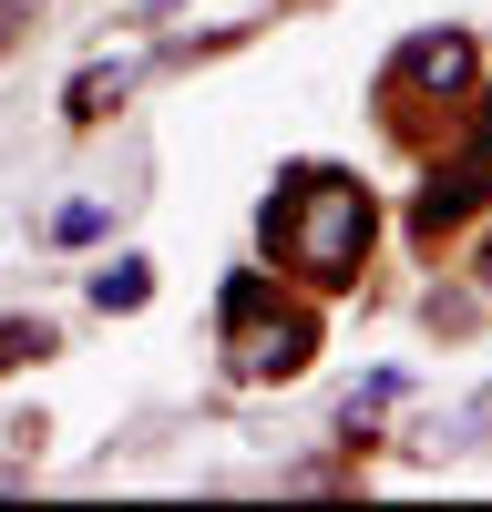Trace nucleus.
Wrapping results in <instances>:
<instances>
[{"mask_svg": "<svg viewBox=\"0 0 492 512\" xmlns=\"http://www.w3.org/2000/svg\"><path fill=\"white\" fill-rule=\"evenodd\" d=\"M482 287H492V246H482Z\"/></svg>", "mask_w": 492, "mask_h": 512, "instance_id": "8", "label": "nucleus"}, {"mask_svg": "<svg viewBox=\"0 0 492 512\" xmlns=\"http://www.w3.org/2000/svg\"><path fill=\"white\" fill-rule=\"evenodd\" d=\"M144 297H154V267H144V256H113V267L93 277V308H144Z\"/></svg>", "mask_w": 492, "mask_h": 512, "instance_id": "5", "label": "nucleus"}, {"mask_svg": "<svg viewBox=\"0 0 492 512\" xmlns=\"http://www.w3.org/2000/svg\"><path fill=\"white\" fill-rule=\"evenodd\" d=\"M52 236H62V246H93V236H103V205H62Z\"/></svg>", "mask_w": 492, "mask_h": 512, "instance_id": "7", "label": "nucleus"}, {"mask_svg": "<svg viewBox=\"0 0 492 512\" xmlns=\"http://www.w3.org/2000/svg\"><path fill=\"white\" fill-rule=\"evenodd\" d=\"M257 236H267V256L298 287H359L369 236H380V205H369V185L349 164H287L267 185V205H257Z\"/></svg>", "mask_w": 492, "mask_h": 512, "instance_id": "1", "label": "nucleus"}, {"mask_svg": "<svg viewBox=\"0 0 492 512\" xmlns=\"http://www.w3.org/2000/svg\"><path fill=\"white\" fill-rule=\"evenodd\" d=\"M216 349L236 379H298L318 359V318L298 308V297H277V277L236 267L226 297H216Z\"/></svg>", "mask_w": 492, "mask_h": 512, "instance_id": "2", "label": "nucleus"}, {"mask_svg": "<svg viewBox=\"0 0 492 512\" xmlns=\"http://www.w3.org/2000/svg\"><path fill=\"white\" fill-rule=\"evenodd\" d=\"M492 195V103H482V123H472V144L462 154H451V164H431V185H421V205H410V236H451V226H462L472 216V205Z\"/></svg>", "mask_w": 492, "mask_h": 512, "instance_id": "4", "label": "nucleus"}, {"mask_svg": "<svg viewBox=\"0 0 492 512\" xmlns=\"http://www.w3.org/2000/svg\"><path fill=\"white\" fill-rule=\"evenodd\" d=\"M472 93V31H410L400 62L380 72V113L421 123V103H462Z\"/></svg>", "mask_w": 492, "mask_h": 512, "instance_id": "3", "label": "nucleus"}, {"mask_svg": "<svg viewBox=\"0 0 492 512\" xmlns=\"http://www.w3.org/2000/svg\"><path fill=\"white\" fill-rule=\"evenodd\" d=\"M21 359H52V328L41 318H0V369H21Z\"/></svg>", "mask_w": 492, "mask_h": 512, "instance_id": "6", "label": "nucleus"}]
</instances>
